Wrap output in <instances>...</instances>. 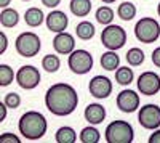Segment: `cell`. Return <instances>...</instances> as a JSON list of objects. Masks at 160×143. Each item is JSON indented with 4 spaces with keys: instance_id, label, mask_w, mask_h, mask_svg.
<instances>
[{
    "instance_id": "cell-1",
    "label": "cell",
    "mask_w": 160,
    "mask_h": 143,
    "mask_svg": "<svg viewBox=\"0 0 160 143\" xmlns=\"http://www.w3.org/2000/svg\"><path fill=\"white\" fill-rule=\"evenodd\" d=\"M45 106L51 114L59 116V118L72 114L78 106L77 90L71 84H53L45 93Z\"/></svg>"
},
{
    "instance_id": "cell-2",
    "label": "cell",
    "mask_w": 160,
    "mask_h": 143,
    "mask_svg": "<svg viewBox=\"0 0 160 143\" xmlns=\"http://www.w3.org/2000/svg\"><path fill=\"white\" fill-rule=\"evenodd\" d=\"M18 129L19 134L26 138V140H40L48 130V122L47 118L38 113V111H26L18 122Z\"/></svg>"
},
{
    "instance_id": "cell-3",
    "label": "cell",
    "mask_w": 160,
    "mask_h": 143,
    "mask_svg": "<svg viewBox=\"0 0 160 143\" xmlns=\"http://www.w3.org/2000/svg\"><path fill=\"white\" fill-rule=\"evenodd\" d=\"M108 143H131L135 140V130L127 121H114L104 130Z\"/></svg>"
},
{
    "instance_id": "cell-4",
    "label": "cell",
    "mask_w": 160,
    "mask_h": 143,
    "mask_svg": "<svg viewBox=\"0 0 160 143\" xmlns=\"http://www.w3.org/2000/svg\"><path fill=\"white\" fill-rule=\"evenodd\" d=\"M135 37L141 44H154L160 37V24L154 18H141L135 24Z\"/></svg>"
},
{
    "instance_id": "cell-5",
    "label": "cell",
    "mask_w": 160,
    "mask_h": 143,
    "mask_svg": "<svg viewBox=\"0 0 160 143\" xmlns=\"http://www.w3.org/2000/svg\"><path fill=\"white\" fill-rule=\"evenodd\" d=\"M15 48L18 55L24 58H34L42 48V40L35 32H21L15 40Z\"/></svg>"
},
{
    "instance_id": "cell-6",
    "label": "cell",
    "mask_w": 160,
    "mask_h": 143,
    "mask_svg": "<svg viewBox=\"0 0 160 143\" xmlns=\"http://www.w3.org/2000/svg\"><path fill=\"white\" fill-rule=\"evenodd\" d=\"M101 44L108 50H120L127 44V31L118 24H109L104 26L101 32Z\"/></svg>"
},
{
    "instance_id": "cell-7",
    "label": "cell",
    "mask_w": 160,
    "mask_h": 143,
    "mask_svg": "<svg viewBox=\"0 0 160 143\" xmlns=\"http://www.w3.org/2000/svg\"><path fill=\"white\" fill-rule=\"evenodd\" d=\"M68 66L74 74L83 76L93 69V56L88 50L85 48H77L68 58Z\"/></svg>"
},
{
    "instance_id": "cell-8",
    "label": "cell",
    "mask_w": 160,
    "mask_h": 143,
    "mask_svg": "<svg viewBox=\"0 0 160 143\" xmlns=\"http://www.w3.org/2000/svg\"><path fill=\"white\" fill-rule=\"evenodd\" d=\"M138 122L146 130H155L160 127V106L154 103L142 105L138 109Z\"/></svg>"
},
{
    "instance_id": "cell-9",
    "label": "cell",
    "mask_w": 160,
    "mask_h": 143,
    "mask_svg": "<svg viewBox=\"0 0 160 143\" xmlns=\"http://www.w3.org/2000/svg\"><path fill=\"white\" fill-rule=\"evenodd\" d=\"M40 71L32 64H22L16 71V82L24 90H34L40 84Z\"/></svg>"
},
{
    "instance_id": "cell-10",
    "label": "cell",
    "mask_w": 160,
    "mask_h": 143,
    "mask_svg": "<svg viewBox=\"0 0 160 143\" xmlns=\"http://www.w3.org/2000/svg\"><path fill=\"white\" fill-rule=\"evenodd\" d=\"M138 92L146 97H154L160 92V76L154 71H144L138 77Z\"/></svg>"
},
{
    "instance_id": "cell-11",
    "label": "cell",
    "mask_w": 160,
    "mask_h": 143,
    "mask_svg": "<svg viewBox=\"0 0 160 143\" xmlns=\"http://www.w3.org/2000/svg\"><path fill=\"white\" fill-rule=\"evenodd\" d=\"M114 90L112 81L108 76H95L88 84V92L93 98L96 100H106L109 98Z\"/></svg>"
},
{
    "instance_id": "cell-12",
    "label": "cell",
    "mask_w": 160,
    "mask_h": 143,
    "mask_svg": "<svg viewBox=\"0 0 160 143\" xmlns=\"http://www.w3.org/2000/svg\"><path fill=\"white\" fill-rule=\"evenodd\" d=\"M139 95L136 90H131V88H123L122 92H118L117 98H115V105L117 108L122 111V113H135L136 109H139Z\"/></svg>"
},
{
    "instance_id": "cell-13",
    "label": "cell",
    "mask_w": 160,
    "mask_h": 143,
    "mask_svg": "<svg viewBox=\"0 0 160 143\" xmlns=\"http://www.w3.org/2000/svg\"><path fill=\"white\" fill-rule=\"evenodd\" d=\"M45 24H47V29L51 32H62L68 29L69 26V18L64 11L61 10H51L47 18H45Z\"/></svg>"
},
{
    "instance_id": "cell-14",
    "label": "cell",
    "mask_w": 160,
    "mask_h": 143,
    "mask_svg": "<svg viewBox=\"0 0 160 143\" xmlns=\"http://www.w3.org/2000/svg\"><path fill=\"white\" fill-rule=\"evenodd\" d=\"M53 48H55L56 53L59 55H71L72 51L75 50V39L72 34L69 32H58L53 39Z\"/></svg>"
},
{
    "instance_id": "cell-15",
    "label": "cell",
    "mask_w": 160,
    "mask_h": 143,
    "mask_svg": "<svg viewBox=\"0 0 160 143\" xmlns=\"http://www.w3.org/2000/svg\"><path fill=\"white\" fill-rule=\"evenodd\" d=\"M106 116H108V113H106V108L101 105V103H90V105H87V108L83 111L85 121L93 124V125L101 124L106 119Z\"/></svg>"
},
{
    "instance_id": "cell-16",
    "label": "cell",
    "mask_w": 160,
    "mask_h": 143,
    "mask_svg": "<svg viewBox=\"0 0 160 143\" xmlns=\"http://www.w3.org/2000/svg\"><path fill=\"white\" fill-rule=\"evenodd\" d=\"M45 18L47 16L43 15V11L38 7H31L24 13V21L29 28H38V26H42L45 23Z\"/></svg>"
},
{
    "instance_id": "cell-17",
    "label": "cell",
    "mask_w": 160,
    "mask_h": 143,
    "mask_svg": "<svg viewBox=\"0 0 160 143\" xmlns=\"http://www.w3.org/2000/svg\"><path fill=\"white\" fill-rule=\"evenodd\" d=\"M99 63H101L102 69H106V71H114V72H115V71L118 69V66H120V56L117 55V51L108 50V51H104V53L101 55Z\"/></svg>"
},
{
    "instance_id": "cell-18",
    "label": "cell",
    "mask_w": 160,
    "mask_h": 143,
    "mask_svg": "<svg viewBox=\"0 0 160 143\" xmlns=\"http://www.w3.org/2000/svg\"><path fill=\"white\" fill-rule=\"evenodd\" d=\"M71 13L77 18H85L91 11V0H71Z\"/></svg>"
},
{
    "instance_id": "cell-19",
    "label": "cell",
    "mask_w": 160,
    "mask_h": 143,
    "mask_svg": "<svg viewBox=\"0 0 160 143\" xmlns=\"http://www.w3.org/2000/svg\"><path fill=\"white\" fill-rule=\"evenodd\" d=\"M0 23H2L3 28H15V26L19 23V13L15 8H2L0 11Z\"/></svg>"
},
{
    "instance_id": "cell-20",
    "label": "cell",
    "mask_w": 160,
    "mask_h": 143,
    "mask_svg": "<svg viewBox=\"0 0 160 143\" xmlns=\"http://www.w3.org/2000/svg\"><path fill=\"white\" fill-rule=\"evenodd\" d=\"M95 32H96L95 24L90 23V21L83 19L75 26V34H77V37L80 39V40H90V39L95 37Z\"/></svg>"
},
{
    "instance_id": "cell-21",
    "label": "cell",
    "mask_w": 160,
    "mask_h": 143,
    "mask_svg": "<svg viewBox=\"0 0 160 143\" xmlns=\"http://www.w3.org/2000/svg\"><path fill=\"white\" fill-rule=\"evenodd\" d=\"M136 5L133 3V2H122L118 7H117V16L122 19V21H131V19H135L136 16Z\"/></svg>"
},
{
    "instance_id": "cell-22",
    "label": "cell",
    "mask_w": 160,
    "mask_h": 143,
    "mask_svg": "<svg viewBox=\"0 0 160 143\" xmlns=\"http://www.w3.org/2000/svg\"><path fill=\"white\" fill-rule=\"evenodd\" d=\"M78 138L82 143H98L101 140V132L93 124H90V125L83 127L82 130H80Z\"/></svg>"
},
{
    "instance_id": "cell-23",
    "label": "cell",
    "mask_w": 160,
    "mask_h": 143,
    "mask_svg": "<svg viewBox=\"0 0 160 143\" xmlns=\"http://www.w3.org/2000/svg\"><path fill=\"white\" fill-rule=\"evenodd\" d=\"M55 140L58 143H75L77 141V132L69 125H62L55 132Z\"/></svg>"
},
{
    "instance_id": "cell-24",
    "label": "cell",
    "mask_w": 160,
    "mask_h": 143,
    "mask_svg": "<svg viewBox=\"0 0 160 143\" xmlns=\"http://www.w3.org/2000/svg\"><path fill=\"white\" fill-rule=\"evenodd\" d=\"M133 79H135V72L130 66H118V69L115 71V82L118 85L127 87L133 82Z\"/></svg>"
},
{
    "instance_id": "cell-25",
    "label": "cell",
    "mask_w": 160,
    "mask_h": 143,
    "mask_svg": "<svg viewBox=\"0 0 160 143\" xmlns=\"http://www.w3.org/2000/svg\"><path fill=\"white\" fill-rule=\"evenodd\" d=\"M42 68H43L47 72H50V74L59 71V68H61V60H59V56L55 55V53L45 55V56L42 58Z\"/></svg>"
},
{
    "instance_id": "cell-26",
    "label": "cell",
    "mask_w": 160,
    "mask_h": 143,
    "mask_svg": "<svg viewBox=\"0 0 160 143\" xmlns=\"http://www.w3.org/2000/svg\"><path fill=\"white\" fill-rule=\"evenodd\" d=\"M15 79H16V72L13 71L10 64H5V63L0 64V85L8 87L10 84H13Z\"/></svg>"
},
{
    "instance_id": "cell-27",
    "label": "cell",
    "mask_w": 160,
    "mask_h": 143,
    "mask_svg": "<svg viewBox=\"0 0 160 143\" xmlns=\"http://www.w3.org/2000/svg\"><path fill=\"white\" fill-rule=\"evenodd\" d=\"M114 15H115V13H114V10H112L111 7H99V8L96 10V13H95L96 21H98L99 24H102V26L112 24Z\"/></svg>"
},
{
    "instance_id": "cell-28",
    "label": "cell",
    "mask_w": 160,
    "mask_h": 143,
    "mask_svg": "<svg viewBox=\"0 0 160 143\" xmlns=\"http://www.w3.org/2000/svg\"><path fill=\"white\" fill-rule=\"evenodd\" d=\"M127 61L130 66H141L144 63V51L138 47H133L127 51Z\"/></svg>"
},
{
    "instance_id": "cell-29",
    "label": "cell",
    "mask_w": 160,
    "mask_h": 143,
    "mask_svg": "<svg viewBox=\"0 0 160 143\" xmlns=\"http://www.w3.org/2000/svg\"><path fill=\"white\" fill-rule=\"evenodd\" d=\"M3 101L5 105L10 108V109H16L21 106V97L16 93V92H8L5 97H3Z\"/></svg>"
},
{
    "instance_id": "cell-30",
    "label": "cell",
    "mask_w": 160,
    "mask_h": 143,
    "mask_svg": "<svg viewBox=\"0 0 160 143\" xmlns=\"http://www.w3.org/2000/svg\"><path fill=\"white\" fill-rule=\"evenodd\" d=\"M0 143H21L19 137L11 134V132H3L0 135Z\"/></svg>"
},
{
    "instance_id": "cell-31",
    "label": "cell",
    "mask_w": 160,
    "mask_h": 143,
    "mask_svg": "<svg viewBox=\"0 0 160 143\" xmlns=\"http://www.w3.org/2000/svg\"><path fill=\"white\" fill-rule=\"evenodd\" d=\"M0 40H2V45H0V55H3L7 48H8V39L5 32H0Z\"/></svg>"
},
{
    "instance_id": "cell-32",
    "label": "cell",
    "mask_w": 160,
    "mask_h": 143,
    "mask_svg": "<svg viewBox=\"0 0 160 143\" xmlns=\"http://www.w3.org/2000/svg\"><path fill=\"white\" fill-rule=\"evenodd\" d=\"M152 63L155 68L160 69V47L154 48V51H152Z\"/></svg>"
},
{
    "instance_id": "cell-33",
    "label": "cell",
    "mask_w": 160,
    "mask_h": 143,
    "mask_svg": "<svg viewBox=\"0 0 160 143\" xmlns=\"http://www.w3.org/2000/svg\"><path fill=\"white\" fill-rule=\"evenodd\" d=\"M10 108L5 105V101H2L0 103V122H3L5 121V118H7V111H8Z\"/></svg>"
},
{
    "instance_id": "cell-34",
    "label": "cell",
    "mask_w": 160,
    "mask_h": 143,
    "mask_svg": "<svg viewBox=\"0 0 160 143\" xmlns=\"http://www.w3.org/2000/svg\"><path fill=\"white\" fill-rule=\"evenodd\" d=\"M42 3H43L45 7L51 8V10H55V8L61 3V0H42Z\"/></svg>"
},
{
    "instance_id": "cell-35",
    "label": "cell",
    "mask_w": 160,
    "mask_h": 143,
    "mask_svg": "<svg viewBox=\"0 0 160 143\" xmlns=\"http://www.w3.org/2000/svg\"><path fill=\"white\" fill-rule=\"evenodd\" d=\"M149 143H160V127L152 132V135L149 137Z\"/></svg>"
},
{
    "instance_id": "cell-36",
    "label": "cell",
    "mask_w": 160,
    "mask_h": 143,
    "mask_svg": "<svg viewBox=\"0 0 160 143\" xmlns=\"http://www.w3.org/2000/svg\"><path fill=\"white\" fill-rule=\"evenodd\" d=\"M10 2H11V0H0V7H2V8H7V7L10 5Z\"/></svg>"
},
{
    "instance_id": "cell-37",
    "label": "cell",
    "mask_w": 160,
    "mask_h": 143,
    "mask_svg": "<svg viewBox=\"0 0 160 143\" xmlns=\"http://www.w3.org/2000/svg\"><path fill=\"white\" fill-rule=\"evenodd\" d=\"M102 3H106V5H109V3H114V2H117V0H101Z\"/></svg>"
},
{
    "instance_id": "cell-38",
    "label": "cell",
    "mask_w": 160,
    "mask_h": 143,
    "mask_svg": "<svg viewBox=\"0 0 160 143\" xmlns=\"http://www.w3.org/2000/svg\"><path fill=\"white\" fill-rule=\"evenodd\" d=\"M157 15H158V18H160V2H158V5H157Z\"/></svg>"
},
{
    "instance_id": "cell-39",
    "label": "cell",
    "mask_w": 160,
    "mask_h": 143,
    "mask_svg": "<svg viewBox=\"0 0 160 143\" xmlns=\"http://www.w3.org/2000/svg\"><path fill=\"white\" fill-rule=\"evenodd\" d=\"M22 2H31V0H22Z\"/></svg>"
}]
</instances>
